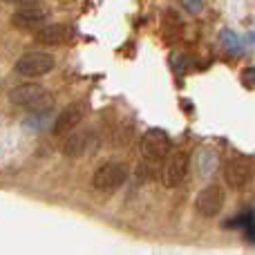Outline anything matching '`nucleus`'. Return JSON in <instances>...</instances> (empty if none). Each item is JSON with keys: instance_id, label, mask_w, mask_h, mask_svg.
<instances>
[{"instance_id": "20e7f679", "label": "nucleus", "mask_w": 255, "mask_h": 255, "mask_svg": "<svg viewBox=\"0 0 255 255\" xmlns=\"http://www.w3.org/2000/svg\"><path fill=\"white\" fill-rule=\"evenodd\" d=\"M88 110H90V106H88V101L85 99H79V101H74V103H70V106L65 108V110L61 112V115L54 119V134H72V130H74L76 126L81 124V121L88 117Z\"/></svg>"}, {"instance_id": "f03ea898", "label": "nucleus", "mask_w": 255, "mask_h": 255, "mask_svg": "<svg viewBox=\"0 0 255 255\" xmlns=\"http://www.w3.org/2000/svg\"><path fill=\"white\" fill-rule=\"evenodd\" d=\"M56 61H54L52 54L47 52H25L20 58L16 61L13 70L16 74L27 76V79H38V76H45L54 70Z\"/></svg>"}, {"instance_id": "f3484780", "label": "nucleus", "mask_w": 255, "mask_h": 255, "mask_svg": "<svg viewBox=\"0 0 255 255\" xmlns=\"http://www.w3.org/2000/svg\"><path fill=\"white\" fill-rule=\"evenodd\" d=\"M16 2H20V4H25V7H29V4H34L36 0H16Z\"/></svg>"}, {"instance_id": "423d86ee", "label": "nucleus", "mask_w": 255, "mask_h": 255, "mask_svg": "<svg viewBox=\"0 0 255 255\" xmlns=\"http://www.w3.org/2000/svg\"><path fill=\"white\" fill-rule=\"evenodd\" d=\"M170 150V136H168L166 130H159V128H150L145 130L143 139H141V152H143L145 159L150 161H157V159H163Z\"/></svg>"}, {"instance_id": "0eeeda50", "label": "nucleus", "mask_w": 255, "mask_h": 255, "mask_svg": "<svg viewBox=\"0 0 255 255\" xmlns=\"http://www.w3.org/2000/svg\"><path fill=\"white\" fill-rule=\"evenodd\" d=\"M188 154L186 152H175L166 159L161 168V184L166 188H177V186L184 181L186 172H188Z\"/></svg>"}, {"instance_id": "1a4fd4ad", "label": "nucleus", "mask_w": 255, "mask_h": 255, "mask_svg": "<svg viewBox=\"0 0 255 255\" xmlns=\"http://www.w3.org/2000/svg\"><path fill=\"white\" fill-rule=\"evenodd\" d=\"M47 13L38 7H22L11 13V25L18 29H43Z\"/></svg>"}, {"instance_id": "7ed1b4c3", "label": "nucleus", "mask_w": 255, "mask_h": 255, "mask_svg": "<svg viewBox=\"0 0 255 255\" xmlns=\"http://www.w3.org/2000/svg\"><path fill=\"white\" fill-rule=\"evenodd\" d=\"M128 179V168L124 163H117V161H110V163H103V166L97 168L92 177V186L101 193H112L117 190L119 186H124Z\"/></svg>"}, {"instance_id": "39448f33", "label": "nucleus", "mask_w": 255, "mask_h": 255, "mask_svg": "<svg viewBox=\"0 0 255 255\" xmlns=\"http://www.w3.org/2000/svg\"><path fill=\"white\" fill-rule=\"evenodd\" d=\"M224 202H226V195H224V190H222V186L211 184L199 190L197 199H195V211L202 217H215L222 213Z\"/></svg>"}, {"instance_id": "9b49d317", "label": "nucleus", "mask_w": 255, "mask_h": 255, "mask_svg": "<svg viewBox=\"0 0 255 255\" xmlns=\"http://www.w3.org/2000/svg\"><path fill=\"white\" fill-rule=\"evenodd\" d=\"M88 143H90L88 132H76V134L65 136L61 150L65 157H81V154H85V150H88Z\"/></svg>"}, {"instance_id": "f257e3e1", "label": "nucleus", "mask_w": 255, "mask_h": 255, "mask_svg": "<svg viewBox=\"0 0 255 255\" xmlns=\"http://www.w3.org/2000/svg\"><path fill=\"white\" fill-rule=\"evenodd\" d=\"M9 101L18 108H25V110H34V112H43L47 110L54 103L52 94L38 83H25L18 85V88L9 90Z\"/></svg>"}, {"instance_id": "f8f14e48", "label": "nucleus", "mask_w": 255, "mask_h": 255, "mask_svg": "<svg viewBox=\"0 0 255 255\" xmlns=\"http://www.w3.org/2000/svg\"><path fill=\"white\" fill-rule=\"evenodd\" d=\"M220 45L226 49V52L233 54V56H238V54L242 52V43H240V36L235 34L233 29H222V31H220Z\"/></svg>"}, {"instance_id": "a211bd4d", "label": "nucleus", "mask_w": 255, "mask_h": 255, "mask_svg": "<svg viewBox=\"0 0 255 255\" xmlns=\"http://www.w3.org/2000/svg\"><path fill=\"white\" fill-rule=\"evenodd\" d=\"M249 43L255 45V31H251V34H249Z\"/></svg>"}, {"instance_id": "6e6552de", "label": "nucleus", "mask_w": 255, "mask_h": 255, "mask_svg": "<svg viewBox=\"0 0 255 255\" xmlns=\"http://www.w3.org/2000/svg\"><path fill=\"white\" fill-rule=\"evenodd\" d=\"M251 172H253L251 161L244 157H233L224 163V181L233 190L247 188V184L251 181Z\"/></svg>"}, {"instance_id": "4468645a", "label": "nucleus", "mask_w": 255, "mask_h": 255, "mask_svg": "<svg viewBox=\"0 0 255 255\" xmlns=\"http://www.w3.org/2000/svg\"><path fill=\"white\" fill-rule=\"evenodd\" d=\"M242 83L247 85V88H255V67H247V70H242Z\"/></svg>"}, {"instance_id": "9d476101", "label": "nucleus", "mask_w": 255, "mask_h": 255, "mask_svg": "<svg viewBox=\"0 0 255 255\" xmlns=\"http://www.w3.org/2000/svg\"><path fill=\"white\" fill-rule=\"evenodd\" d=\"M74 38V29L70 25H45L43 29L36 31V40L43 45H65Z\"/></svg>"}, {"instance_id": "2eb2a0df", "label": "nucleus", "mask_w": 255, "mask_h": 255, "mask_svg": "<svg viewBox=\"0 0 255 255\" xmlns=\"http://www.w3.org/2000/svg\"><path fill=\"white\" fill-rule=\"evenodd\" d=\"M181 4H184V9H186V11H190V13H197V11H202V7H204V0H181Z\"/></svg>"}, {"instance_id": "dca6fc26", "label": "nucleus", "mask_w": 255, "mask_h": 255, "mask_svg": "<svg viewBox=\"0 0 255 255\" xmlns=\"http://www.w3.org/2000/svg\"><path fill=\"white\" fill-rule=\"evenodd\" d=\"M247 240H249V242H253V244H255V226H253V229H249Z\"/></svg>"}, {"instance_id": "ddd939ff", "label": "nucleus", "mask_w": 255, "mask_h": 255, "mask_svg": "<svg viewBox=\"0 0 255 255\" xmlns=\"http://www.w3.org/2000/svg\"><path fill=\"white\" fill-rule=\"evenodd\" d=\"M255 226V213L253 211H244L240 215L231 217L224 222V229H253Z\"/></svg>"}]
</instances>
